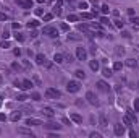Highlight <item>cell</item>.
<instances>
[{
  "label": "cell",
  "instance_id": "f1b7e54d",
  "mask_svg": "<svg viewBox=\"0 0 139 138\" xmlns=\"http://www.w3.org/2000/svg\"><path fill=\"white\" fill-rule=\"evenodd\" d=\"M39 26V21H36V20H31L29 23H27V28H29V29H31V28H37Z\"/></svg>",
  "mask_w": 139,
  "mask_h": 138
},
{
  "label": "cell",
  "instance_id": "681fc988",
  "mask_svg": "<svg viewBox=\"0 0 139 138\" xmlns=\"http://www.w3.org/2000/svg\"><path fill=\"white\" fill-rule=\"evenodd\" d=\"M13 54L16 55V57H20V55H21V50H20V49H15V50H13Z\"/></svg>",
  "mask_w": 139,
  "mask_h": 138
},
{
  "label": "cell",
  "instance_id": "c3c4849f",
  "mask_svg": "<svg viewBox=\"0 0 139 138\" xmlns=\"http://www.w3.org/2000/svg\"><path fill=\"white\" fill-rule=\"evenodd\" d=\"M100 21H102V24H108V18H107V16H104Z\"/></svg>",
  "mask_w": 139,
  "mask_h": 138
},
{
  "label": "cell",
  "instance_id": "f546056e",
  "mask_svg": "<svg viewBox=\"0 0 139 138\" xmlns=\"http://www.w3.org/2000/svg\"><path fill=\"white\" fill-rule=\"evenodd\" d=\"M15 39H16L18 42H23V41H24L26 38H24V36H23L21 33H16V34H15Z\"/></svg>",
  "mask_w": 139,
  "mask_h": 138
},
{
  "label": "cell",
  "instance_id": "816d5d0a",
  "mask_svg": "<svg viewBox=\"0 0 139 138\" xmlns=\"http://www.w3.org/2000/svg\"><path fill=\"white\" fill-rule=\"evenodd\" d=\"M65 60H66V62H73V57H71V55H65Z\"/></svg>",
  "mask_w": 139,
  "mask_h": 138
},
{
  "label": "cell",
  "instance_id": "6f0895ef",
  "mask_svg": "<svg viewBox=\"0 0 139 138\" xmlns=\"http://www.w3.org/2000/svg\"><path fill=\"white\" fill-rule=\"evenodd\" d=\"M137 86H139V81H137Z\"/></svg>",
  "mask_w": 139,
  "mask_h": 138
},
{
  "label": "cell",
  "instance_id": "4316f807",
  "mask_svg": "<svg viewBox=\"0 0 139 138\" xmlns=\"http://www.w3.org/2000/svg\"><path fill=\"white\" fill-rule=\"evenodd\" d=\"M123 124H125L126 127H131V125H134V122H133V120H131V119H129L128 115H125V117H123Z\"/></svg>",
  "mask_w": 139,
  "mask_h": 138
},
{
  "label": "cell",
  "instance_id": "83f0119b",
  "mask_svg": "<svg viewBox=\"0 0 139 138\" xmlns=\"http://www.w3.org/2000/svg\"><path fill=\"white\" fill-rule=\"evenodd\" d=\"M78 29H79V31H84V33L91 31V29H89V24H78Z\"/></svg>",
  "mask_w": 139,
  "mask_h": 138
},
{
  "label": "cell",
  "instance_id": "db71d44e",
  "mask_svg": "<svg viewBox=\"0 0 139 138\" xmlns=\"http://www.w3.org/2000/svg\"><path fill=\"white\" fill-rule=\"evenodd\" d=\"M45 2V0H37V3H44Z\"/></svg>",
  "mask_w": 139,
  "mask_h": 138
},
{
  "label": "cell",
  "instance_id": "ab89813d",
  "mask_svg": "<svg viewBox=\"0 0 139 138\" xmlns=\"http://www.w3.org/2000/svg\"><path fill=\"white\" fill-rule=\"evenodd\" d=\"M31 98H32L34 101H41V94H39V93H32Z\"/></svg>",
  "mask_w": 139,
  "mask_h": 138
},
{
  "label": "cell",
  "instance_id": "603a6c76",
  "mask_svg": "<svg viewBox=\"0 0 139 138\" xmlns=\"http://www.w3.org/2000/svg\"><path fill=\"white\" fill-rule=\"evenodd\" d=\"M89 67H91L92 71H97V70H99V62H97V60H91V62H89Z\"/></svg>",
  "mask_w": 139,
  "mask_h": 138
},
{
  "label": "cell",
  "instance_id": "6da1fadb",
  "mask_svg": "<svg viewBox=\"0 0 139 138\" xmlns=\"http://www.w3.org/2000/svg\"><path fill=\"white\" fill-rule=\"evenodd\" d=\"M66 89H68V93H78V91L81 89L79 81H76V80H70V81H68V85H66Z\"/></svg>",
  "mask_w": 139,
  "mask_h": 138
},
{
  "label": "cell",
  "instance_id": "3957f363",
  "mask_svg": "<svg viewBox=\"0 0 139 138\" xmlns=\"http://www.w3.org/2000/svg\"><path fill=\"white\" fill-rule=\"evenodd\" d=\"M42 34H47V36H50V38H57L58 31H57V28H53V26H44L42 28Z\"/></svg>",
  "mask_w": 139,
  "mask_h": 138
},
{
  "label": "cell",
  "instance_id": "f6af8a7d",
  "mask_svg": "<svg viewBox=\"0 0 139 138\" xmlns=\"http://www.w3.org/2000/svg\"><path fill=\"white\" fill-rule=\"evenodd\" d=\"M60 28H62L63 31H70V26H68L66 23H62V24H60Z\"/></svg>",
  "mask_w": 139,
  "mask_h": 138
},
{
  "label": "cell",
  "instance_id": "74e56055",
  "mask_svg": "<svg viewBox=\"0 0 139 138\" xmlns=\"http://www.w3.org/2000/svg\"><path fill=\"white\" fill-rule=\"evenodd\" d=\"M115 26H116V28H123V26H125V21H121V20H115Z\"/></svg>",
  "mask_w": 139,
  "mask_h": 138
},
{
  "label": "cell",
  "instance_id": "44dd1931",
  "mask_svg": "<svg viewBox=\"0 0 139 138\" xmlns=\"http://www.w3.org/2000/svg\"><path fill=\"white\" fill-rule=\"evenodd\" d=\"M102 75H104L105 78H110V76H112V68L104 67V68H102Z\"/></svg>",
  "mask_w": 139,
  "mask_h": 138
},
{
  "label": "cell",
  "instance_id": "7dc6e473",
  "mask_svg": "<svg viewBox=\"0 0 139 138\" xmlns=\"http://www.w3.org/2000/svg\"><path fill=\"white\" fill-rule=\"evenodd\" d=\"M12 68H13V70H21V67L18 65V63H12Z\"/></svg>",
  "mask_w": 139,
  "mask_h": 138
},
{
  "label": "cell",
  "instance_id": "5b68a950",
  "mask_svg": "<svg viewBox=\"0 0 139 138\" xmlns=\"http://www.w3.org/2000/svg\"><path fill=\"white\" fill-rule=\"evenodd\" d=\"M86 99H87V103H89V104H92V106H99L97 96L92 93V91H87V93H86Z\"/></svg>",
  "mask_w": 139,
  "mask_h": 138
},
{
  "label": "cell",
  "instance_id": "11a10c76",
  "mask_svg": "<svg viewBox=\"0 0 139 138\" xmlns=\"http://www.w3.org/2000/svg\"><path fill=\"white\" fill-rule=\"evenodd\" d=\"M0 104H2V98H0Z\"/></svg>",
  "mask_w": 139,
  "mask_h": 138
},
{
  "label": "cell",
  "instance_id": "836d02e7",
  "mask_svg": "<svg viewBox=\"0 0 139 138\" xmlns=\"http://www.w3.org/2000/svg\"><path fill=\"white\" fill-rule=\"evenodd\" d=\"M121 67H123V65H121V62H115V63H113V70H115V71L121 70Z\"/></svg>",
  "mask_w": 139,
  "mask_h": 138
},
{
  "label": "cell",
  "instance_id": "60d3db41",
  "mask_svg": "<svg viewBox=\"0 0 139 138\" xmlns=\"http://www.w3.org/2000/svg\"><path fill=\"white\" fill-rule=\"evenodd\" d=\"M62 124H65V125H71V122H70V119H68V117H62Z\"/></svg>",
  "mask_w": 139,
  "mask_h": 138
},
{
  "label": "cell",
  "instance_id": "277c9868",
  "mask_svg": "<svg viewBox=\"0 0 139 138\" xmlns=\"http://www.w3.org/2000/svg\"><path fill=\"white\" fill-rule=\"evenodd\" d=\"M76 59L81 60V62L87 60V50L84 47H76Z\"/></svg>",
  "mask_w": 139,
  "mask_h": 138
},
{
  "label": "cell",
  "instance_id": "2e32d148",
  "mask_svg": "<svg viewBox=\"0 0 139 138\" xmlns=\"http://www.w3.org/2000/svg\"><path fill=\"white\" fill-rule=\"evenodd\" d=\"M18 133H20V135H29V136H34V133L29 130V128H24V127L18 128Z\"/></svg>",
  "mask_w": 139,
  "mask_h": 138
},
{
  "label": "cell",
  "instance_id": "8fae6325",
  "mask_svg": "<svg viewBox=\"0 0 139 138\" xmlns=\"http://www.w3.org/2000/svg\"><path fill=\"white\" fill-rule=\"evenodd\" d=\"M32 86H34V85H32V81H31V80H23V81H21V86H20V88H21L23 91H26V89H31Z\"/></svg>",
  "mask_w": 139,
  "mask_h": 138
},
{
  "label": "cell",
  "instance_id": "d6a6232c",
  "mask_svg": "<svg viewBox=\"0 0 139 138\" xmlns=\"http://www.w3.org/2000/svg\"><path fill=\"white\" fill-rule=\"evenodd\" d=\"M131 23H133V26L139 28V16H134V18H131Z\"/></svg>",
  "mask_w": 139,
  "mask_h": 138
},
{
  "label": "cell",
  "instance_id": "8992f818",
  "mask_svg": "<svg viewBox=\"0 0 139 138\" xmlns=\"http://www.w3.org/2000/svg\"><path fill=\"white\" fill-rule=\"evenodd\" d=\"M36 63H37V65L50 67V63L47 62V59H45V55H44V54H37V55H36Z\"/></svg>",
  "mask_w": 139,
  "mask_h": 138
},
{
  "label": "cell",
  "instance_id": "484cf974",
  "mask_svg": "<svg viewBox=\"0 0 139 138\" xmlns=\"http://www.w3.org/2000/svg\"><path fill=\"white\" fill-rule=\"evenodd\" d=\"M126 115H128V117H129V119H131V120H133L134 124H136V120H137V119H136V114L133 112V110H131V109H128V110H126Z\"/></svg>",
  "mask_w": 139,
  "mask_h": 138
},
{
  "label": "cell",
  "instance_id": "5bb4252c",
  "mask_svg": "<svg viewBox=\"0 0 139 138\" xmlns=\"http://www.w3.org/2000/svg\"><path fill=\"white\" fill-rule=\"evenodd\" d=\"M44 128H47V130H60L62 125H58V124H44Z\"/></svg>",
  "mask_w": 139,
  "mask_h": 138
},
{
  "label": "cell",
  "instance_id": "d4e9b609",
  "mask_svg": "<svg viewBox=\"0 0 139 138\" xmlns=\"http://www.w3.org/2000/svg\"><path fill=\"white\" fill-rule=\"evenodd\" d=\"M81 18H82V20H92V18H94V13H87V12H82V13H81Z\"/></svg>",
  "mask_w": 139,
  "mask_h": 138
},
{
  "label": "cell",
  "instance_id": "f5cc1de1",
  "mask_svg": "<svg viewBox=\"0 0 139 138\" xmlns=\"http://www.w3.org/2000/svg\"><path fill=\"white\" fill-rule=\"evenodd\" d=\"M3 120H7V117H5V114H0V122H3Z\"/></svg>",
  "mask_w": 139,
  "mask_h": 138
},
{
  "label": "cell",
  "instance_id": "9f6ffc18",
  "mask_svg": "<svg viewBox=\"0 0 139 138\" xmlns=\"http://www.w3.org/2000/svg\"><path fill=\"white\" fill-rule=\"evenodd\" d=\"M68 2H73V0H68Z\"/></svg>",
  "mask_w": 139,
  "mask_h": 138
},
{
  "label": "cell",
  "instance_id": "4fadbf2b",
  "mask_svg": "<svg viewBox=\"0 0 139 138\" xmlns=\"http://www.w3.org/2000/svg\"><path fill=\"white\" fill-rule=\"evenodd\" d=\"M21 115H23V112H21V110H15V112L10 115V120H12V122H18V120L21 119Z\"/></svg>",
  "mask_w": 139,
  "mask_h": 138
},
{
  "label": "cell",
  "instance_id": "9a60e30c",
  "mask_svg": "<svg viewBox=\"0 0 139 138\" xmlns=\"http://www.w3.org/2000/svg\"><path fill=\"white\" fill-rule=\"evenodd\" d=\"M26 125H44L39 119H26Z\"/></svg>",
  "mask_w": 139,
  "mask_h": 138
},
{
  "label": "cell",
  "instance_id": "bcb514c9",
  "mask_svg": "<svg viewBox=\"0 0 139 138\" xmlns=\"http://www.w3.org/2000/svg\"><path fill=\"white\" fill-rule=\"evenodd\" d=\"M12 28H13V29H20L21 24H20V23H12Z\"/></svg>",
  "mask_w": 139,
  "mask_h": 138
},
{
  "label": "cell",
  "instance_id": "9c48e42d",
  "mask_svg": "<svg viewBox=\"0 0 139 138\" xmlns=\"http://www.w3.org/2000/svg\"><path fill=\"white\" fill-rule=\"evenodd\" d=\"M99 124H100V127H108V119H107V115L104 114V112H100L99 114Z\"/></svg>",
  "mask_w": 139,
  "mask_h": 138
},
{
  "label": "cell",
  "instance_id": "30bf717a",
  "mask_svg": "<svg viewBox=\"0 0 139 138\" xmlns=\"http://www.w3.org/2000/svg\"><path fill=\"white\" fill-rule=\"evenodd\" d=\"M63 2H65V0H57V3L53 5V13H55V15H60V13H62Z\"/></svg>",
  "mask_w": 139,
  "mask_h": 138
},
{
  "label": "cell",
  "instance_id": "7a4b0ae2",
  "mask_svg": "<svg viewBox=\"0 0 139 138\" xmlns=\"http://www.w3.org/2000/svg\"><path fill=\"white\" fill-rule=\"evenodd\" d=\"M45 98H49V99H58L62 98V93L58 89H55V88H47L45 89Z\"/></svg>",
  "mask_w": 139,
  "mask_h": 138
},
{
  "label": "cell",
  "instance_id": "ee69618b",
  "mask_svg": "<svg viewBox=\"0 0 139 138\" xmlns=\"http://www.w3.org/2000/svg\"><path fill=\"white\" fill-rule=\"evenodd\" d=\"M134 112H139V99H134Z\"/></svg>",
  "mask_w": 139,
  "mask_h": 138
},
{
  "label": "cell",
  "instance_id": "d6986e66",
  "mask_svg": "<svg viewBox=\"0 0 139 138\" xmlns=\"http://www.w3.org/2000/svg\"><path fill=\"white\" fill-rule=\"evenodd\" d=\"M70 119H71L73 122H76V124H81V122H82V117H81L79 114H76V112H73V114L70 115Z\"/></svg>",
  "mask_w": 139,
  "mask_h": 138
},
{
  "label": "cell",
  "instance_id": "1f68e13d",
  "mask_svg": "<svg viewBox=\"0 0 139 138\" xmlns=\"http://www.w3.org/2000/svg\"><path fill=\"white\" fill-rule=\"evenodd\" d=\"M16 99L20 101V103H24V101H26V99H29V98H27L26 94H18V96H16Z\"/></svg>",
  "mask_w": 139,
  "mask_h": 138
},
{
  "label": "cell",
  "instance_id": "b9f144b4",
  "mask_svg": "<svg viewBox=\"0 0 139 138\" xmlns=\"http://www.w3.org/2000/svg\"><path fill=\"white\" fill-rule=\"evenodd\" d=\"M89 136H91V138H102V135H100L99 132H92V133H91Z\"/></svg>",
  "mask_w": 139,
  "mask_h": 138
},
{
  "label": "cell",
  "instance_id": "ffe728a7",
  "mask_svg": "<svg viewBox=\"0 0 139 138\" xmlns=\"http://www.w3.org/2000/svg\"><path fill=\"white\" fill-rule=\"evenodd\" d=\"M42 112L47 115V117H53V115H55V112H53V109H52V107H44V109H42Z\"/></svg>",
  "mask_w": 139,
  "mask_h": 138
},
{
  "label": "cell",
  "instance_id": "7402d4cb",
  "mask_svg": "<svg viewBox=\"0 0 139 138\" xmlns=\"http://www.w3.org/2000/svg\"><path fill=\"white\" fill-rule=\"evenodd\" d=\"M66 20H68L70 23H76V21L79 20V16H78V15H75V13H70V15L66 16Z\"/></svg>",
  "mask_w": 139,
  "mask_h": 138
},
{
  "label": "cell",
  "instance_id": "f35d334b",
  "mask_svg": "<svg viewBox=\"0 0 139 138\" xmlns=\"http://www.w3.org/2000/svg\"><path fill=\"white\" fill-rule=\"evenodd\" d=\"M52 18H53V15H52V13H45V15H44V21H50Z\"/></svg>",
  "mask_w": 139,
  "mask_h": 138
},
{
  "label": "cell",
  "instance_id": "d590c367",
  "mask_svg": "<svg viewBox=\"0 0 139 138\" xmlns=\"http://www.w3.org/2000/svg\"><path fill=\"white\" fill-rule=\"evenodd\" d=\"M100 10H102V13H104V15L110 13V8H108V5H102V8H100Z\"/></svg>",
  "mask_w": 139,
  "mask_h": 138
},
{
  "label": "cell",
  "instance_id": "f907efd6",
  "mask_svg": "<svg viewBox=\"0 0 139 138\" xmlns=\"http://www.w3.org/2000/svg\"><path fill=\"white\" fill-rule=\"evenodd\" d=\"M129 136H133V138H136V136H137V133H136L134 130H129Z\"/></svg>",
  "mask_w": 139,
  "mask_h": 138
},
{
  "label": "cell",
  "instance_id": "e575fe53",
  "mask_svg": "<svg viewBox=\"0 0 139 138\" xmlns=\"http://www.w3.org/2000/svg\"><path fill=\"white\" fill-rule=\"evenodd\" d=\"M87 7H89V3H87V2H79V5H78V8H81V10H86Z\"/></svg>",
  "mask_w": 139,
  "mask_h": 138
},
{
  "label": "cell",
  "instance_id": "7bdbcfd3",
  "mask_svg": "<svg viewBox=\"0 0 139 138\" xmlns=\"http://www.w3.org/2000/svg\"><path fill=\"white\" fill-rule=\"evenodd\" d=\"M2 38H3V39H8V38H10V31H8V29H3Z\"/></svg>",
  "mask_w": 139,
  "mask_h": 138
},
{
  "label": "cell",
  "instance_id": "cb8c5ba5",
  "mask_svg": "<svg viewBox=\"0 0 139 138\" xmlns=\"http://www.w3.org/2000/svg\"><path fill=\"white\" fill-rule=\"evenodd\" d=\"M75 76H76L78 80H84V78H86V73L82 71V70H76V71H75Z\"/></svg>",
  "mask_w": 139,
  "mask_h": 138
},
{
  "label": "cell",
  "instance_id": "4dcf8cb0",
  "mask_svg": "<svg viewBox=\"0 0 139 138\" xmlns=\"http://www.w3.org/2000/svg\"><path fill=\"white\" fill-rule=\"evenodd\" d=\"M0 47H2V49H8V47H10V42H8L7 39H3L2 42H0Z\"/></svg>",
  "mask_w": 139,
  "mask_h": 138
},
{
  "label": "cell",
  "instance_id": "ba28073f",
  "mask_svg": "<svg viewBox=\"0 0 139 138\" xmlns=\"http://www.w3.org/2000/svg\"><path fill=\"white\" fill-rule=\"evenodd\" d=\"M97 89L102 91V93H108V85H107L104 80H99L97 81Z\"/></svg>",
  "mask_w": 139,
  "mask_h": 138
},
{
  "label": "cell",
  "instance_id": "ac0fdd59",
  "mask_svg": "<svg viewBox=\"0 0 139 138\" xmlns=\"http://www.w3.org/2000/svg\"><path fill=\"white\" fill-rule=\"evenodd\" d=\"M125 63H126L129 68H136V67H137V60H136V59H126Z\"/></svg>",
  "mask_w": 139,
  "mask_h": 138
},
{
  "label": "cell",
  "instance_id": "8d00e7d4",
  "mask_svg": "<svg viewBox=\"0 0 139 138\" xmlns=\"http://www.w3.org/2000/svg\"><path fill=\"white\" fill-rule=\"evenodd\" d=\"M68 39H71V41H78V39H79V36H76V34L70 33V34H68Z\"/></svg>",
  "mask_w": 139,
  "mask_h": 138
},
{
  "label": "cell",
  "instance_id": "52a82bcc",
  "mask_svg": "<svg viewBox=\"0 0 139 138\" xmlns=\"http://www.w3.org/2000/svg\"><path fill=\"white\" fill-rule=\"evenodd\" d=\"M16 5L24 8V10H29V8H32V0H16Z\"/></svg>",
  "mask_w": 139,
  "mask_h": 138
},
{
  "label": "cell",
  "instance_id": "e0dca14e",
  "mask_svg": "<svg viewBox=\"0 0 139 138\" xmlns=\"http://www.w3.org/2000/svg\"><path fill=\"white\" fill-rule=\"evenodd\" d=\"M53 62L55 63H63L65 62V55L63 54H55L53 55Z\"/></svg>",
  "mask_w": 139,
  "mask_h": 138
},
{
  "label": "cell",
  "instance_id": "7c38bea8",
  "mask_svg": "<svg viewBox=\"0 0 139 138\" xmlns=\"http://www.w3.org/2000/svg\"><path fill=\"white\" fill-rule=\"evenodd\" d=\"M113 132H115V135H116V136H121V135L125 133V127H123L121 124H116V125H115V128H113Z\"/></svg>",
  "mask_w": 139,
  "mask_h": 138
}]
</instances>
